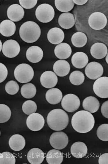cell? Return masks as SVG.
<instances>
[{
	"instance_id": "obj_1",
	"label": "cell",
	"mask_w": 108,
	"mask_h": 164,
	"mask_svg": "<svg viewBox=\"0 0 108 164\" xmlns=\"http://www.w3.org/2000/svg\"><path fill=\"white\" fill-rule=\"evenodd\" d=\"M71 124L73 129L78 132L87 133L91 130L95 124L93 115L85 110L79 111L73 116Z\"/></svg>"
},
{
	"instance_id": "obj_2",
	"label": "cell",
	"mask_w": 108,
	"mask_h": 164,
	"mask_svg": "<svg viewBox=\"0 0 108 164\" xmlns=\"http://www.w3.org/2000/svg\"><path fill=\"white\" fill-rule=\"evenodd\" d=\"M69 118L67 113L63 110L56 108L51 110L47 117L49 127L55 131H61L67 126Z\"/></svg>"
},
{
	"instance_id": "obj_3",
	"label": "cell",
	"mask_w": 108,
	"mask_h": 164,
	"mask_svg": "<svg viewBox=\"0 0 108 164\" xmlns=\"http://www.w3.org/2000/svg\"><path fill=\"white\" fill-rule=\"evenodd\" d=\"M41 30L39 25L33 21L24 23L19 29V35L21 38L27 43H33L39 38Z\"/></svg>"
},
{
	"instance_id": "obj_4",
	"label": "cell",
	"mask_w": 108,
	"mask_h": 164,
	"mask_svg": "<svg viewBox=\"0 0 108 164\" xmlns=\"http://www.w3.org/2000/svg\"><path fill=\"white\" fill-rule=\"evenodd\" d=\"M16 79L19 82L24 83L28 82L33 79L34 72L32 67L26 63H21L15 68L14 72Z\"/></svg>"
},
{
	"instance_id": "obj_5",
	"label": "cell",
	"mask_w": 108,
	"mask_h": 164,
	"mask_svg": "<svg viewBox=\"0 0 108 164\" xmlns=\"http://www.w3.org/2000/svg\"><path fill=\"white\" fill-rule=\"evenodd\" d=\"M35 14L36 18L39 21L42 23H47L53 19L55 12L51 5L48 3H43L37 7Z\"/></svg>"
},
{
	"instance_id": "obj_6",
	"label": "cell",
	"mask_w": 108,
	"mask_h": 164,
	"mask_svg": "<svg viewBox=\"0 0 108 164\" xmlns=\"http://www.w3.org/2000/svg\"><path fill=\"white\" fill-rule=\"evenodd\" d=\"M51 146L56 149L62 150L65 148L69 142V138L64 132L57 131L53 132L49 138Z\"/></svg>"
},
{
	"instance_id": "obj_7",
	"label": "cell",
	"mask_w": 108,
	"mask_h": 164,
	"mask_svg": "<svg viewBox=\"0 0 108 164\" xmlns=\"http://www.w3.org/2000/svg\"><path fill=\"white\" fill-rule=\"evenodd\" d=\"M61 106L65 111L73 112L77 110L79 107L80 101L76 95L69 93L65 95L61 102Z\"/></svg>"
},
{
	"instance_id": "obj_8",
	"label": "cell",
	"mask_w": 108,
	"mask_h": 164,
	"mask_svg": "<svg viewBox=\"0 0 108 164\" xmlns=\"http://www.w3.org/2000/svg\"><path fill=\"white\" fill-rule=\"evenodd\" d=\"M107 22L106 16L100 12H95L92 13L88 20L90 26L92 29L96 30L103 29L106 25Z\"/></svg>"
},
{
	"instance_id": "obj_9",
	"label": "cell",
	"mask_w": 108,
	"mask_h": 164,
	"mask_svg": "<svg viewBox=\"0 0 108 164\" xmlns=\"http://www.w3.org/2000/svg\"><path fill=\"white\" fill-rule=\"evenodd\" d=\"M108 77L103 76L98 78L93 85V88L94 92L100 98H108Z\"/></svg>"
},
{
	"instance_id": "obj_10",
	"label": "cell",
	"mask_w": 108,
	"mask_h": 164,
	"mask_svg": "<svg viewBox=\"0 0 108 164\" xmlns=\"http://www.w3.org/2000/svg\"><path fill=\"white\" fill-rule=\"evenodd\" d=\"M45 120L43 117L37 113L30 114L26 120L27 127L31 130L37 131L41 130L43 127Z\"/></svg>"
},
{
	"instance_id": "obj_11",
	"label": "cell",
	"mask_w": 108,
	"mask_h": 164,
	"mask_svg": "<svg viewBox=\"0 0 108 164\" xmlns=\"http://www.w3.org/2000/svg\"><path fill=\"white\" fill-rule=\"evenodd\" d=\"M20 51V47L16 40L10 39L5 41L2 46V53L6 57L13 58L16 57Z\"/></svg>"
},
{
	"instance_id": "obj_12",
	"label": "cell",
	"mask_w": 108,
	"mask_h": 164,
	"mask_svg": "<svg viewBox=\"0 0 108 164\" xmlns=\"http://www.w3.org/2000/svg\"><path fill=\"white\" fill-rule=\"evenodd\" d=\"M85 73L86 76L92 80L100 77L103 73V68L100 63L92 62L89 63L85 68Z\"/></svg>"
},
{
	"instance_id": "obj_13",
	"label": "cell",
	"mask_w": 108,
	"mask_h": 164,
	"mask_svg": "<svg viewBox=\"0 0 108 164\" xmlns=\"http://www.w3.org/2000/svg\"><path fill=\"white\" fill-rule=\"evenodd\" d=\"M58 78L56 75L53 71H46L41 75L40 82L41 84L46 88L54 87L57 84Z\"/></svg>"
},
{
	"instance_id": "obj_14",
	"label": "cell",
	"mask_w": 108,
	"mask_h": 164,
	"mask_svg": "<svg viewBox=\"0 0 108 164\" xmlns=\"http://www.w3.org/2000/svg\"><path fill=\"white\" fill-rule=\"evenodd\" d=\"M7 14L8 18L12 21L18 22L23 18L24 12L23 8L20 5L14 4L8 7Z\"/></svg>"
},
{
	"instance_id": "obj_15",
	"label": "cell",
	"mask_w": 108,
	"mask_h": 164,
	"mask_svg": "<svg viewBox=\"0 0 108 164\" xmlns=\"http://www.w3.org/2000/svg\"><path fill=\"white\" fill-rule=\"evenodd\" d=\"M43 52L42 49L37 46H33L28 48L26 52V56L30 62L36 63L42 59Z\"/></svg>"
},
{
	"instance_id": "obj_16",
	"label": "cell",
	"mask_w": 108,
	"mask_h": 164,
	"mask_svg": "<svg viewBox=\"0 0 108 164\" xmlns=\"http://www.w3.org/2000/svg\"><path fill=\"white\" fill-rule=\"evenodd\" d=\"M48 41L52 44L56 45L60 43L63 40L65 35L61 29L54 27L50 29L47 35Z\"/></svg>"
},
{
	"instance_id": "obj_17",
	"label": "cell",
	"mask_w": 108,
	"mask_h": 164,
	"mask_svg": "<svg viewBox=\"0 0 108 164\" xmlns=\"http://www.w3.org/2000/svg\"><path fill=\"white\" fill-rule=\"evenodd\" d=\"M27 159L31 164H40L43 161L44 154L43 151L38 148L31 149L27 153Z\"/></svg>"
},
{
	"instance_id": "obj_18",
	"label": "cell",
	"mask_w": 108,
	"mask_h": 164,
	"mask_svg": "<svg viewBox=\"0 0 108 164\" xmlns=\"http://www.w3.org/2000/svg\"><path fill=\"white\" fill-rule=\"evenodd\" d=\"M70 66L67 61L60 60L56 61L53 66V70L55 73L60 77H64L69 73Z\"/></svg>"
},
{
	"instance_id": "obj_19",
	"label": "cell",
	"mask_w": 108,
	"mask_h": 164,
	"mask_svg": "<svg viewBox=\"0 0 108 164\" xmlns=\"http://www.w3.org/2000/svg\"><path fill=\"white\" fill-rule=\"evenodd\" d=\"M71 153L73 156L77 158H81L85 156L88 152L86 144L83 142H76L71 146Z\"/></svg>"
},
{
	"instance_id": "obj_20",
	"label": "cell",
	"mask_w": 108,
	"mask_h": 164,
	"mask_svg": "<svg viewBox=\"0 0 108 164\" xmlns=\"http://www.w3.org/2000/svg\"><path fill=\"white\" fill-rule=\"evenodd\" d=\"M55 56L59 59H65L71 56L72 49L70 46L65 43H61L57 45L54 49Z\"/></svg>"
},
{
	"instance_id": "obj_21",
	"label": "cell",
	"mask_w": 108,
	"mask_h": 164,
	"mask_svg": "<svg viewBox=\"0 0 108 164\" xmlns=\"http://www.w3.org/2000/svg\"><path fill=\"white\" fill-rule=\"evenodd\" d=\"M25 140L21 135L15 134L12 135L9 141V145L10 148L15 151H20L24 147Z\"/></svg>"
},
{
	"instance_id": "obj_22",
	"label": "cell",
	"mask_w": 108,
	"mask_h": 164,
	"mask_svg": "<svg viewBox=\"0 0 108 164\" xmlns=\"http://www.w3.org/2000/svg\"><path fill=\"white\" fill-rule=\"evenodd\" d=\"M107 48L106 45L101 43H96L93 44L90 49L92 56L96 59H101L106 56Z\"/></svg>"
},
{
	"instance_id": "obj_23",
	"label": "cell",
	"mask_w": 108,
	"mask_h": 164,
	"mask_svg": "<svg viewBox=\"0 0 108 164\" xmlns=\"http://www.w3.org/2000/svg\"><path fill=\"white\" fill-rule=\"evenodd\" d=\"M72 63L75 67L82 69L85 67L88 62L87 55L83 52H77L75 53L71 58Z\"/></svg>"
},
{
	"instance_id": "obj_24",
	"label": "cell",
	"mask_w": 108,
	"mask_h": 164,
	"mask_svg": "<svg viewBox=\"0 0 108 164\" xmlns=\"http://www.w3.org/2000/svg\"><path fill=\"white\" fill-rule=\"evenodd\" d=\"M83 108L91 113L97 112L100 107V103L95 97L90 96L86 98L82 103Z\"/></svg>"
},
{
	"instance_id": "obj_25",
	"label": "cell",
	"mask_w": 108,
	"mask_h": 164,
	"mask_svg": "<svg viewBox=\"0 0 108 164\" xmlns=\"http://www.w3.org/2000/svg\"><path fill=\"white\" fill-rule=\"evenodd\" d=\"M16 30L15 23L10 20H4L0 24V33L4 36H12L15 33Z\"/></svg>"
},
{
	"instance_id": "obj_26",
	"label": "cell",
	"mask_w": 108,
	"mask_h": 164,
	"mask_svg": "<svg viewBox=\"0 0 108 164\" xmlns=\"http://www.w3.org/2000/svg\"><path fill=\"white\" fill-rule=\"evenodd\" d=\"M62 97V92L58 89L56 88L49 89L46 94V100L52 104H56L59 103Z\"/></svg>"
},
{
	"instance_id": "obj_27",
	"label": "cell",
	"mask_w": 108,
	"mask_h": 164,
	"mask_svg": "<svg viewBox=\"0 0 108 164\" xmlns=\"http://www.w3.org/2000/svg\"><path fill=\"white\" fill-rule=\"evenodd\" d=\"M58 21L61 27L66 29L72 27L75 23L74 16L70 12L63 13L61 14L58 18Z\"/></svg>"
},
{
	"instance_id": "obj_28",
	"label": "cell",
	"mask_w": 108,
	"mask_h": 164,
	"mask_svg": "<svg viewBox=\"0 0 108 164\" xmlns=\"http://www.w3.org/2000/svg\"><path fill=\"white\" fill-rule=\"evenodd\" d=\"M46 160L49 164H60L62 162L63 156L60 151L56 149L49 150L46 155Z\"/></svg>"
},
{
	"instance_id": "obj_29",
	"label": "cell",
	"mask_w": 108,
	"mask_h": 164,
	"mask_svg": "<svg viewBox=\"0 0 108 164\" xmlns=\"http://www.w3.org/2000/svg\"><path fill=\"white\" fill-rule=\"evenodd\" d=\"M87 38L85 34L81 32H77L72 35L71 41L73 45L77 47H82L86 44Z\"/></svg>"
},
{
	"instance_id": "obj_30",
	"label": "cell",
	"mask_w": 108,
	"mask_h": 164,
	"mask_svg": "<svg viewBox=\"0 0 108 164\" xmlns=\"http://www.w3.org/2000/svg\"><path fill=\"white\" fill-rule=\"evenodd\" d=\"M35 86L31 83H28L23 85L21 89V93L24 98L29 99L33 98L36 93Z\"/></svg>"
},
{
	"instance_id": "obj_31",
	"label": "cell",
	"mask_w": 108,
	"mask_h": 164,
	"mask_svg": "<svg viewBox=\"0 0 108 164\" xmlns=\"http://www.w3.org/2000/svg\"><path fill=\"white\" fill-rule=\"evenodd\" d=\"M54 2L56 8L62 12L70 11L74 5V3L72 0H55Z\"/></svg>"
},
{
	"instance_id": "obj_32",
	"label": "cell",
	"mask_w": 108,
	"mask_h": 164,
	"mask_svg": "<svg viewBox=\"0 0 108 164\" xmlns=\"http://www.w3.org/2000/svg\"><path fill=\"white\" fill-rule=\"evenodd\" d=\"M70 82L75 85H79L84 81L85 76L82 72L79 71H75L70 74L69 77Z\"/></svg>"
},
{
	"instance_id": "obj_33",
	"label": "cell",
	"mask_w": 108,
	"mask_h": 164,
	"mask_svg": "<svg viewBox=\"0 0 108 164\" xmlns=\"http://www.w3.org/2000/svg\"><path fill=\"white\" fill-rule=\"evenodd\" d=\"M11 115V110L7 106L0 104V123L7 121L10 118Z\"/></svg>"
},
{
	"instance_id": "obj_34",
	"label": "cell",
	"mask_w": 108,
	"mask_h": 164,
	"mask_svg": "<svg viewBox=\"0 0 108 164\" xmlns=\"http://www.w3.org/2000/svg\"><path fill=\"white\" fill-rule=\"evenodd\" d=\"M22 110L25 114L29 115L35 113L37 109V105L35 102L31 100L25 101L22 106Z\"/></svg>"
},
{
	"instance_id": "obj_35",
	"label": "cell",
	"mask_w": 108,
	"mask_h": 164,
	"mask_svg": "<svg viewBox=\"0 0 108 164\" xmlns=\"http://www.w3.org/2000/svg\"><path fill=\"white\" fill-rule=\"evenodd\" d=\"M15 157L11 153L5 152L0 154V164H15Z\"/></svg>"
},
{
	"instance_id": "obj_36",
	"label": "cell",
	"mask_w": 108,
	"mask_h": 164,
	"mask_svg": "<svg viewBox=\"0 0 108 164\" xmlns=\"http://www.w3.org/2000/svg\"><path fill=\"white\" fill-rule=\"evenodd\" d=\"M96 134L98 138L103 141H108V124H104L100 125L98 128Z\"/></svg>"
},
{
	"instance_id": "obj_37",
	"label": "cell",
	"mask_w": 108,
	"mask_h": 164,
	"mask_svg": "<svg viewBox=\"0 0 108 164\" xmlns=\"http://www.w3.org/2000/svg\"><path fill=\"white\" fill-rule=\"evenodd\" d=\"M5 89L8 94L11 95H14L18 92L19 86L16 82L11 80L8 81L6 84Z\"/></svg>"
},
{
	"instance_id": "obj_38",
	"label": "cell",
	"mask_w": 108,
	"mask_h": 164,
	"mask_svg": "<svg viewBox=\"0 0 108 164\" xmlns=\"http://www.w3.org/2000/svg\"><path fill=\"white\" fill-rule=\"evenodd\" d=\"M20 4L23 8L30 9L34 7L37 4V0H19Z\"/></svg>"
},
{
	"instance_id": "obj_39",
	"label": "cell",
	"mask_w": 108,
	"mask_h": 164,
	"mask_svg": "<svg viewBox=\"0 0 108 164\" xmlns=\"http://www.w3.org/2000/svg\"><path fill=\"white\" fill-rule=\"evenodd\" d=\"M8 74L7 69L3 64L0 62V83L4 81Z\"/></svg>"
},
{
	"instance_id": "obj_40",
	"label": "cell",
	"mask_w": 108,
	"mask_h": 164,
	"mask_svg": "<svg viewBox=\"0 0 108 164\" xmlns=\"http://www.w3.org/2000/svg\"><path fill=\"white\" fill-rule=\"evenodd\" d=\"M108 101H105L102 104L101 107V112L103 116L105 117L108 118Z\"/></svg>"
},
{
	"instance_id": "obj_41",
	"label": "cell",
	"mask_w": 108,
	"mask_h": 164,
	"mask_svg": "<svg viewBox=\"0 0 108 164\" xmlns=\"http://www.w3.org/2000/svg\"><path fill=\"white\" fill-rule=\"evenodd\" d=\"M98 163L99 164H108V153H105L102 154L99 158Z\"/></svg>"
},
{
	"instance_id": "obj_42",
	"label": "cell",
	"mask_w": 108,
	"mask_h": 164,
	"mask_svg": "<svg viewBox=\"0 0 108 164\" xmlns=\"http://www.w3.org/2000/svg\"><path fill=\"white\" fill-rule=\"evenodd\" d=\"M74 3L78 5H82L86 3L88 1L87 0H73Z\"/></svg>"
},
{
	"instance_id": "obj_43",
	"label": "cell",
	"mask_w": 108,
	"mask_h": 164,
	"mask_svg": "<svg viewBox=\"0 0 108 164\" xmlns=\"http://www.w3.org/2000/svg\"><path fill=\"white\" fill-rule=\"evenodd\" d=\"M2 48V43L0 40V52H1Z\"/></svg>"
},
{
	"instance_id": "obj_44",
	"label": "cell",
	"mask_w": 108,
	"mask_h": 164,
	"mask_svg": "<svg viewBox=\"0 0 108 164\" xmlns=\"http://www.w3.org/2000/svg\"><path fill=\"white\" fill-rule=\"evenodd\" d=\"M105 60L107 63H108V53L107 54V56L105 58Z\"/></svg>"
},
{
	"instance_id": "obj_45",
	"label": "cell",
	"mask_w": 108,
	"mask_h": 164,
	"mask_svg": "<svg viewBox=\"0 0 108 164\" xmlns=\"http://www.w3.org/2000/svg\"><path fill=\"white\" fill-rule=\"evenodd\" d=\"M0 135H1V131H0Z\"/></svg>"
},
{
	"instance_id": "obj_46",
	"label": "cell",
	"mask_w": 108,
	"mask_h": 164,
	"mask_svg": "<svg viewBox=\"0 0 108 164\" xmlns=\"http://www.w3.org/2000/svg\"></svg>"
}]
</instances>
